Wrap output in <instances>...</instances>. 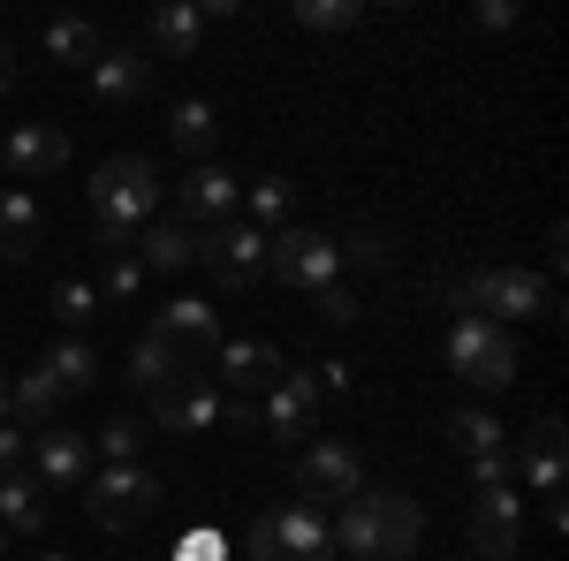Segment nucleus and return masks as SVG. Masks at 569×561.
I'll use <instances>...</instances> for the list:
<instances>
[{"instance_id": "aec40b11", "label": "nucleus", "mask_w": 569, "mask_h": 561, "mask_svg": "<svg viewBox=\"0 0 569 561\" xmlns=\"http://www.w3.org/2000/svg\"><path fill=\"white\" fill-rule=\"evenodd\" d=\"M281 372H289V364H281L273 342H220V380H228L236 394H266Z\"/></svg>"}, {"instance_id": "79ce46f5", "label": "nucleus", "mask_w": 569, "mask_h": 561, "mask_svg": "<svg viewBox=\"0 0 569 561\" xmlns=\"http://www.w3.org/2000/svg\"><path fill=\"white\" fill-rule=\"evenodd\" d=\"M0 99H16V53L0 46Z\"/></svg>"}, {"instance_id": "f257e3e1", "label": "nucleus", "mask_w": 569, "mask_h": 561, "mask_svg": "<svg viewBox=\"0 0 569 561\" xmlns=\"http://www.w3.org/2000/svg\"><path fill=\"white\" fill-rule=\"evenodd\" d=\"M327 531L357 561H410L418 539H426V509L410 493H388V485H357L342 501V523H327Z\"/></svg>"}, {"instance_id": "f704fd0d", "label": "nucleus", "mask_w": 569, "mask_h": 561, "mask_svg": "<svg viewBox=\"0 0 569 561\" xmlns=\"http://www.w3.org/2000/svg\"><path fill=\"white\" fill-rule=\"evenodd\" d=\"M137 289H144V266H137V251H114V259H107V281H99V297H107V303H130Z\"/></svg>"}, {"instance_id": "423d86ee", "label": "nucleus", "mask_w": 569, "mask_h": 561, "mask_svg": "<svg viewBox=\"0 0 569 561\" xmlns=\"http://www.w3.org/2000/svg\"><path fill=\"white\" fill-rule=\"evenodd\" d=\"M198 266L213 273L228 297L259 289V281H266V228H251V220H220V228H198Z\"/></svg>"}, {"instance_id": "ddd939ff", "label": "nucleus", "mask_w": 569, "mask_h": 561, "mask_svg": "<svg viewBox=\"0 0 569 561\" xmlns=\"http://www.w3.org/2000/svg\"><path fill=\"white\" fill-rule=\"evenodd\" d=\"M144 91H152V53H144V46H99V53H91V99L137 107Z\"/></svg>"}, {"instance_id": "39448f33", "label": "nucleus", "mask_w": 569, "mask_h": 561, "mask_svg": "<svg viewBox=\"0 0 569 561\" xmlns=\"http://www.w3.org/2000/svg\"><path fill=\"white\" fill-rule=\"evenodd\" d=\"M448 364L463 372V388H479V394L517 388V334L493 327V319H456L448 327Z\"/></svg>"}, {"instance_id": "c03bdc74", "label": "nucleus", "mask_w": 569, "mask_h": 561, "mask_svg": "<svg viewBox=\"0 0 569 561\" xmlns=\"http://www.w3.org/2000/svg\"><path fill=\"white\" fill-rule=\"evenodd\" d=\"M0 554H8V523H0Z\"/></svg>"}, {"instance_id": "7c9ffc66", "label": "nucleus", "mask_w": 569, "mask_h": 561, "mask_svg": "<svg viewBox=\"0 0 569 561\" xmlns=\"http://www.w3.org/2000/svg\"><path fill=\"white\" fill-rule=\"evenodd\" d=\"M53 319H61L69 334H84L91 319H99V289H91V281H53Z\"/></svg>"}, {"instance_id": "9b49d317", "label": "nucleus", "mask_w": 569, "mask_h": 561, "mask_svg": "<svg viewBox=\"0 0 569 561\" xmlns=\"http://www.w3.org/2000/svg\"><path fill=\"white\" fill-rule=\"evenodd\" d=\"M176 206H182V228H190V220L220 228V220H236V206H243V182L228 168H213V160H198V168L176 182Z\"/></svg>"}, {"instance_id": "72a5a7b5", "label": "nucleus", "mask_w": 569, "mask_h": 561, "mask_svg": "<svg viewBox=\"0 0 569 561\" xmlns=\"http://www.w3.org/2000/svg\"><path fill=\"white\" fill-rule=\"evenodd\" d=\"M335 251H342V266H395V236L388 228H350Z\"/></svg>"}, {"instance_id": "e433bc0d", "label": "nucleus", "mask_w": 569, "mask_h": 561, "mask_svg": "<svg viewBox=\"0 0 569 561\" xmlns=\"http://www.w3.org/2000/svg\"><path fill=\"white\" fill-rule=\"evenodd\" d=\"M471 478H479V493L486 485H509V478H517V455H509V448H486V455H471Z\"/></svg>"}, {"instance_id": "473e14b6", "label": "nucleus", "mask_w": 569, "mask_h": 561, "mask_svg": "<svg viewBox=\"0 0 569 561\" xmlns=\"http://www.w3.org/2000/svg\"><path fill=\"white\" fill-rule=\"evenodd\" d=\"M243 206H251V228H266V236H273V228H281V213H289V182H281V174H259V182L243 190Z\"/></svg>"}, {"instance_id": "37998d69", "label": "nucleus", "mask_w": 569, "mask_h": 561, "mask_svg": "<svg viewBox=\"0 0 569 561\" xmlns=\"http://www.w3.org/2000/svg\"><path fill=\"white\" fill-rule=\"evenodd\" d=\"M0 418H8V372H0Z\"/></svg>"}, {"instance_id": "c756f323", "label": "nucleus", "mask_w": 569, "mask_h": 561, "mask_svg": "<svg viewBox=\"0 0 569 561\" xmlns=\"http://www.w3.org/2000/svg\"><path fill=\"white\" fill-rule=\"evenodd\" d=\"M99 53V31L77 23V16H61V23H46V61H91Z\"/></svg>"}, {"instance_id": "4be33fe9", "label": "nucleus", "mask_w": 569, "mask_h": 561, "mask_svg": "<svg viewBox=\"0 0 569 561\" xmlns=\"http://www.w3.org/2000/svg\"><path fill=\"white\" fill-rule=\"evenodd\" d=\"M61 402H69V388H61L46 364H31V372L8 388V425H23V432H31V425H53V418H61Z\"/></svg>"}, {"instance_id": "0eeeda50", "label": "nucleus", "mask_w": 569, "mask_h": 561, "mask_svg": "<svg viewBox=\"0 0 569 561\" xmlns=\"http://www.w3.org/2000/svg\"><path fill=\"white\" fill-rule=\"evenodd\" d=\"M243 547H251V561H327V554H335V531H327L319 509L289 501V509H266V517L251 523Z\"/></svg>"}, {"instance_id": "a19ab883", "label": "nucleus", "mask_w": 569, "mask_h": 561, "mask_svg": "<svg viewBox=\"0 0 569 561\" xmlns=\"http://www.w3.org/2000/svg\"><path fill=\"white\" fill-rule=\"evenodd\" d=\"M311 380H319V394H350V364H319Z\"/></svg>"}, {"instance_id": "a211bd4d", "label": "nucleus", "mask_w": 569, "mask_h": 561, "mask_svg": "<svg viewBox=\"0 0 569 561\" xmlns=\"http://www.w3.org/2000/svg\"><path fill=\"white\" fill-rule=\"evenodd\" d=\"M152 425H168V432H206V425H220V388L213 380H176L168 394H152Z\"/></svg>"}, {"instance_id": "ea45409f", "label": "nucleus", "mask_w": 569, "mask_h": 561, "mask_svg": "<svg viewBox=\"0 0 569 561\" xmlns=\"http://www.w3.org/2000/svg\"><path fill=\"white\" fill-rule=\"evenodd\" d=\"M479 23H486V31H509V23H517V8H509V0H479Z\"/></svg>"}, {"instance_id": "9d476101", "label": "nucleus", "mask_w": 569, "mask_h": 561, "mask_svg": "<svg viewBox=\"0 0 569 561\" xmlns=\"http://www.w3.org/2000/svg\"><path fill=\"white\" fill-rule=\"evenodd\" d=\"M357 485H365V463H357L350 440H311L305 463H297V493H305V509H342Z\"/></svg>"}, {"instance_id": "4c0bfd02", "label": "nucleus", "mask_w": 569, "mask_h": 561, "mask_svg": "<svg viewBox=\"0 0 569 561\" xmlns=\"http://www.w3.org/2000/svg\"><path fill=\"white\" fill-rule=\"evenodd\" d=\"M8 471H31V432L0 418V478H8Z\"/></svg>"}, {"instance_id": "b1692460", "label": "nucleus", "mask_w": 569, "mask_h": 561, "mask_svg": "<svg viewBox=\"0 0 569 561\" xmlns=\"http://www.w3.org/2000/svg\"><path fill=\"white\" fill-rule=\"evenodd\" d=\"M168 137H176L190 160H213V144H220V107H213V99H176V107H168Z\"/></svg>"}, {"instance_id": "c9c22d12", "label": "nucleus", "mask_w": 569, "mask_h": 561, "mask_svg": "<svg viewBox=\"0 0 569 561\" xmlns=\"http://www.w3.org/2000/svg\"><path fill=\"white\" fill-rule=\"evenodd\" d=\"M168 561H228V539H220L213 523H198V531H182L176 539V554Z\"/></svg>"}, {"instance_id": "cd10ccee", "label": "nucleus", "mask_w": 569, "mask_h": 561, "mask_svg": "<svg viewBox=\"0 0 569 561\" xmlns=\"http://www.w3.org/2000/svg\"><path fill=\"white\" fill-rule=\"evenodd\" d=\"M144 440H152V425H144V418H107L91 455H99V463H144Z\"/></svg>"}, {"instance_id": "dca6fc26", "label": "nucleus", "mask_w": 569, "mask_h": 561, "mask_svg": "<svg viewBox=\"0 0 569 561\" xmlns=\"http://www.w3.org/2000/svg\"><path fill=\"white\" fill-rule=\"evenodd\" d=\"M0 160H8V174H16V182H39V174H61V168H69V137L53 130V122H16V130H8V144H0Z\"/></svg>"}, {"instance_id": "1a4fd4ad", "label": "nucleus", "mask_w": 569, "mask_h": 561, "mask_svg": "<svg viewBox=\"0 0 569 561\" xmlns=\"http://www.w3.org/2000/svg\"><path fill=\"white\" fill-rule=\"evenodd\" d=\"M144 334H160V342L176 349L182 372H206V364L220 357V303L213 297H168Z\"/></svg>"}, {"instance_id": "20e7f679", "label": "nucleus", "mask_w": 569, "mask_h": 561, "mask_svg": "<svg viewBox=\"0 0 569 561\" xmlns=\"http://www.w3.org/2000/svg\"><path fill=\"white\" fill-rule=\"evenodd\" d=\"M84 517L99 531H137V523L160 517V471L144 463H99L84 478Z\"/></svg>"}, {"instance_id": "f8f14e48", "label": "nucleus", "mask_w": 569, "mask_h": 561, "mask_svg": "<svg viewBox=\"0 0 569 561\" xmlns=\"http://www.w3.org/2000/svg\"><path fill=\"white\" fill-rule=\"evenodd\" d=\"M259 425L289 448V440H305L311 425H319V380L311 372H281L273 388H266V410H259Z\"/></svg>"}, {"instance_id": "7ed1b4c3", "label": "nucleus", "mask_w": 569, "mask_h": 561, "mask_svg": "<svg viewBox=\"0 0 569 561\" xmlns=\"http://www.w3.org/2000/svg\"><path fill=\"white\" fill-rule=\"evenodd\" d=\"M463 319H493V327H517V319H555V281H539L525 266H486L456 281Z\"/></svg>"}, {"instance_id": "6e6552de", "label": "nucleus", "mask_w": 569, "mask_h": 561, "mask_svg": "<svg viewBox=\"0 0 569 561\" xmlns=\"http://www.w3.org/2000/svg\"><path fill=\"white\" fill-rule=\"evenodd\" d=\"M266 273H281L289 289H335L342 281V251H335V236H319V228H281V236H266Z\"/></svg>"}, {"instance_id": "bb28decb", "label": "nucleus", "mask_w": 569, "mask_h": 561, "mask_svg": "<svg viewBox=\"0 0 569 561\" xmlns=\"http://www.w3.org/2000/svg\"><path fill=\"white\" fill-rule=\"evenodd\" d=\"M176 380H190V372H182V357L160 342V334H144V342H137V357H130V388L137 394H168Z\"/></svg>"}, {"instance_id": "6ab92c4d", "label": "nucleus", "mask_w": 569, "mask_h": 561, "mask_svg": "<svg viewBox=\"0 0 569 561\" xmlns=\"http://www.w3.org/2000/svg\"><path fill=\"white\" fill-rule=\"evenodd\" d=\"M137 266H144V273H182V266H198V228H182V220H144V228H137Z\"/></svg>"}, {"instance_id": "2f4dec72", "label": "nucleus", "mask_w": 569, "mask_h": 561, "mask_svg": "<svg viewBox=\"0 0 569 561\" xmlns=\"http://www.w3.org/2000/svg\"><path fill=\"white\" fill-rule=\"evenodd\" d=\"M297 23L305 31H357L365 23V0H297Z\"/></svg>"}, {"instance_id": "2eb2a0df", "label": "nucleus", "mask_w": 569, "mask_h": 561, "mask_svg": "<svg viewBox=\"0 0 569 561\" xmlns=\"http://www.w3.org/2000/svg\"><path fill=\"white\" fill-rule=\"evenodd\" d=\"M517 455V478L525 485H539L547 501H562V471H569V448H562V418H539V425L509 448Z\"/></svg>"}, {"instance_id": "58836bf2", "label": "nucleus", "mask_w": 569, "mask_h": 561, "mask_svg": "<svg viewBox=\"0 0 569 561\" xmlns=\"http://www.w3.org/2000/svg\"><path fill=\"white\" fill-rule=\"evenodd\" d=\"M311 303H319V319H327V327H350V319H357V297L342 289V281H335V289H319Z\"/></svg>"}, {"instance_id": "5701e85b", "label": "nucleus", "mask_w": 569, "mask_h": 561, "mask_svg": "<svg viewBox=\"0 0 569 561\" xmlns=\"http://www.w3.org/2000/svg\"><path fill=\"white\" fill-rule=\"evenodd\" d=\"M39 228H46V213H39L31 190H0V259H31L39 251Z\"/></svg>"}, {"instance_id": "412c9836", "label": "nucleus", "mask_w": 569, "mask_h": 561, "mask_svg": "<svg viewBox=\"0 0 569 561\" xmlns=\"http://www.w3.org/2000/svg\"><path fill=\"white\" fill-rule=\"evenodd\" d=\"M144 39L160 46L168 61H190V53L206 46V8H182V0H160V8L144 16Z\"/></svg>"}, {"instance_id": "a878e982", "label": "nucleus", "mask_w": 569, "mask_h": 561, "mask_svg": "<svg viewBox=\"0 0 569 561\" xmlns=\"http://www.w3.org/2000/svg\"><path fill=\"white\" fill-rule=\"evenodd\" d=\"M0 523H8V531H46V485L31 471L0 478Z\"/></svg>"}, {"instance_id": "f3484780", "label": "nucleus", "mask_w": 569, "mask_h": 561, "mask_svg": "<svg viewBox=\"0 0 569 561\" xmlns=\"http://www.w3.org/2000/svg\"><path fill=\"white\" fill-rule=\"evenodd\" d=\"M91 463H99L91 440H84V432H69V425H46L39 440H31V478H39V485H84Z\"/></svg>"}, {"instance_id": "f03ea898", "label": "nucleus", "mask_w": 569, "mask_h": 561, "mask_svg": "<svg viewBox=\"0 0 569 561\" xmlns=\"http://www.w3.org/2000/svg\"><path fill=\"white\" fill-rule=\"evenodd\" d=\"M144 220H160V168H152L144 152L99 160V174H91V228H99V251H107V259L130 251Z\"/></svg>"}, {"instance_id": "393cba45", "label": "nucleus", "mask_w": 569, "mask_h": 561, "mask_svg": "<svg viewBox=\"0 0 569 561\" xmlns=\"http://www.w3.org/2000/svg\"><path fill=\"white\" fill-rule=\"evenodd\" d=\"M39 364H46V372H53V380H61V388H69V394H84V388H99V349H91L84 334H61V342L46 349Z\"/></svg>"}, {"instance_id": "c85d7f7f", "label": "nucleus", "mask_w": 569, "mask_h": 561, "mask_svg": "<svg viewBox=\"0 0 569 561\" xmlns=\"http://www.w3.org/2000/svg\"><path fill=\"white\" fill-rule=\"evenodd\" d=\"M448 440H456L463 455H486V448H509V425H501L493 410H456V418H448Z\"/></svg>"}, {"instance_id": "4468645a", "label": "nucleus", "mask_w": 569, "mask_h": 561, "mask_svg": "<svg viewBox=\"0 0 569 561\" xmlns=\"http://www.w3.org/2000/svg\"><path fill=\"white\" fill-rule=\"evenodd\" d=\"M471 547L493 561H509L525 547V501L509 493V485H486L479 501H471Z\"/></svg>"}, {"instance_id": "a18cd8bd", "label": "nucleus", "mask_w": 569, "mask_h": 561, "mask_svg": "<svg viewBox=\"0 0 569 561\" xmlns=\"http://www.w3.org/2000/svg\"><path fill=\"white\" fill-rule=\"evenodd\" d=\"M39 561H69V554H39Z\"/></svg>"}]
</instances>
